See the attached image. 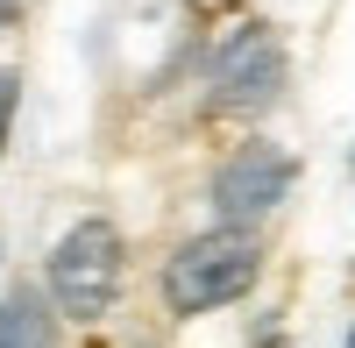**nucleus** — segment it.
Returning a JSON list of instances; mask_svg holds the SVG:
<instances>
[{"label": "nucleus", "instance_id": "obj_7", "mask_svg": "<svg viewBox=\"0 0 355 348\" xmlns=\"http://www.w3.org/2000/svg\"><path fill=\"white\" fill-rule=\"evenodd\" d=\"M21 15V0H0V21H15Z\"/></svg>", "mask_w": 355, "mask_h": 348}, {"label": "nucleus", "instance_id": "obj_5", "mask_svg": "<svg viewBox=\"0 0 355 348\" xmlns=\"http://www.w3.org/2000/svg\"><path fill=\"white\" fill-rule=\"evenodd\" d=\"M0 348H57V327H50V306L28 292H8L0 299Z\"/></svg>", "mask_w": 355, "mask_h": 348}, {"label": "nucleus", "instance_id": "obj_8", "mask_svg": "<svg viewBox=\"0 0 355 348\" xmlns=\"http://www.w3.org/2000/svg\"><path fill=\"white\" fill-rule=\"evenodd\" d=\"M348 348H355V334H348Z\"/></svg>", "mask_w": 355, "mask_h": 348}, {"label": "nucleus", "instance_id": "obj_1", "mask_svg": "<svg viewBox=\"0 0 355 348\" xmlns=\"http://www.w3.org/2000/svg\"><path fill=\"white\" fill-rule=\"evenodd\" d=\"M256 263H263V249H256V227H206V235L192 242H178V256L164 263V299L171 313H214V306H234L256 284Z\"/></svg>", "mask_w": 355, "mask_h": 348}, {"label": "nucleus", "instance_id": "obj_3", "mask_svg": "<svg viewBox=\"0 0 355 348\" xmlns=\"http://www.w3.org/2000/svg\"><path fill=\"white\" fill-rule=\"evenodd\" d=\"M284 71H291L284 64V43L263 21H249V28H234V36L214 50V100L227 114H263L284 93Z\"/></svg>", "mask_w": 355, "mask_h": 348}, {"label": "nucleus", "instance_id": "obj_2", "mask_svg": "<svg viewBox=\"0 0 355 348\" xmlns=\"http://www.w3.org/2000/svg\"><path fill=\"white\" fill-rule=\"evenodd\" d=\"M121 270H128V256H121V227L114 220H78L57 235L50 249V299L64 320L78 327H93L114 313V299H121Z\"/></svg>", "mask_w": 355, "mask_h": 348}, {"label": "nucleus", "instance_id": "obj_6", "mask_svg": "<svg viewBox=\"0 0 355 348\" xmlns=\"http://www.w3.org/2000/svg\"><path fill=\"white\" fill-rule=\"evenodd\" d=\"M15 107H21V71H0V150H8V128H15Z\"/></svg>", "mask_w": 355, "mask_h": 348}, {"label": "nucleus", "instance_id": "obj_4", "mask_svg": "<svg viewBox=\"0 0 355 348\" xmlns=\"http://www.w3.org/2000/svg\"><path fill=\"white\" fill-rule=\"evenodd\" d=\"M291 164L284 150H270V142H242L220 171H214V207H220V220H234V227H249L256 214H270L277 199L291 192Z\"/></svg>", "mask_w": 355, "mask_h": 348}]
</instances>
